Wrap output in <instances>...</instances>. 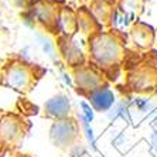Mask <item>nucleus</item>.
<instances>
[{"instance_id": "obj_2", "label": "nucleus", "mask_w": 157, "mask_h": 157, "mask_svg": "<svg viewBox=\"0 0 157 157\" xmlns=\"http://www.w3.org/2000/svg\"><path fill=\"white\" fill-rule=\"evenodd\" d=\"M24 122L11 113H0V149H11L24 137Z\"/></svg>"}, {"instance_id": "obj_4", "label": "nucleus", "mask_w": 157, "mask_h": 157, "mask_svg": "<svg viewBox=\"0 0 157 157\" xmlns=\"http://www.w3.org/2000/svg\"><path fill=\"white\" fill-rule=\"evenodd\" d=\"M71 105L70 99L65 95H57L54 98L48 99L44 105V112L45 115L54 119H64L67 115L70 113Z\"/></svg>"}, {"instance_id": "obj_10", "label": "nucleus", "mask_w": 157, "mask_h": 157, "mask_svg": "<svg viewBox=\"0 0 157 157\" xmlns=\"http://www.w3.org/2000/svg\"><path fill=\"white\" fill-rule=\"evenodd\" d=\"M135 105L137 106L140 110H143V112H144V110L149 108V101H146V99H144V101H142V99H136Z\"/></svg>"}, {"instance_id": "obj_7", "label": "nucleus", "mask_w": 157, "mask_h": 157, "mask_svg": "<svg viewBox=\"0 0 157 157\" xmlns=\"http://www.w3.org/2000/svg\"><path fill=\"white\" fill-rule=\"evenodd\" d=\"M77 82L81 88L84 89H91L95 91L96 85H98V79L95 78V75H92L89 71H79L77 74Z\"/></svg>"}, {"instance_id": "obj_8", "label": "nucleus", "mask_w": 157, "mask_h": 157, "mask_svg": "<svg viewBox=\"0 0 157 157\" xmlns=\"http://www.w3.org/2000/svg\"><path fill=\"white\" fill-rule=\"evenodd\" d=\"M81 106H82V109H84V116H82V119H84L85 122H88V123L94 121V110L91 109V106L85 102L81 103Z\"/></svg>"}, {"instance_id": "obj_1", "label": "nucleus", "mask_w": 157, "mask_h": 157, "mask_svg": "<svg viewBox=\"0 0 157 157\" xmlns=\"http://www.w3.org/2000/svg\"><path fill=\"white\" fill-rule=\"evenodd\" d=\"M36 79L34 67L24 59L9 58L0 68V86L18 94H27L31 91Z\"/></svg>"}, {"instance_id": "obj_3", "label": "nucleus", "mask_w": 157, "mask_h": 157, "mask_svg": "<svg viewBox=\"0 0 157 157\" xmlns=\"http://www.w3.org/2000/svg\"><path fill=\"white\" fill-rule=\"evenodd\" d=\"M75 133H77L75 124L70 119L64 117V119H58L51 126L50 137H51V142L54 143L55 146L65 147L72 142V139L75 137Z\"/></svg>"}, {"instance_id": "obj_5", "label": "nucleus", "mask_w": 157, "mask_h": 157, "mask_svg": "<svg viewBox=\"0 0 157 157\" xmlns=\"http://www.w3.org/2000/svg\"><path fill=\"white\" fill-rule=\"evenodd\" d=\"M89 101H91V103L94 105V108L96 110L105 112V110H109L110 106L115 103V95L110 89L102 88V89L92 91L91 95H89Z\"/></svg>"}, {"instance_id": "obj_9", "label": "nucleus", "mask_w": 157, "mask_h": 157, "mask_svg": "<svg viewBox=\"0 0 157 157\" xmlns=\"http://www.w3.org/2000/svg\"><path fill=\"white\" fill-rule=\"evenodd\" d=\"M84 126H85V130H86L88 140L91 142L92 149H96V146H95V136H94V132H92L91 126H89V123H88V122H85V121H84Z\"/></svg>"}, {"instance_id": "obj_12", "label": "nucleus", "mask_w": 157, "mask_h": 157, "mask_svg": "<svg viewBox=\"0 0 157 157\" xmlns=\"http://www.w3.org/2000/svg\"><path fill=\"white\" fill-rule=\"evenodd\" d=\"M154 122H156V124H157V117H156V119H154Z\"/></svg>"}, {"instance_id": "obj_6", "label": "nucleus", "mask_w": 157, "mask_h": 157, "mask_svg": "<svg viewBox=\"0 0 157 157\" xmlns=\"http://www.w3.org/2000/svg\"><path fill=\"white\" fill-rule=\"evenodd\" d=\"M116 52H117L116 45L109 40H103V41L101 40L94 44V55H95L101 62L112 61V59L115 58Z\"/></svg>"}, {"instance_id": "obj_11", "label": "nucleus", "mask_w": 157, "mask_h": 157, "mask_svg": "<svg viewBox=\"0 0 157 157\" xmlns=\"http://www.w3.org/2000/svg\"><path fill=\"white\" fill-rule=\"evenodd\" d=\"M151 142H153V147H154V150H156V153H157V130H154L153 135H151Z\"/></svg>"}]
</instances>
